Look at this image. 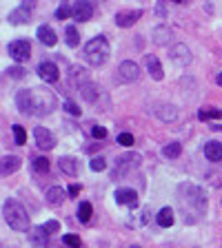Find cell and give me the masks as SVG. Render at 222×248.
<instances>
[{
	"instance_id": "obj_1",
	"label": "cell",
	"mask_w": 222,
	"mask_h": 248,
	"mask_svg": "<svg viewBox=\"0 0 222 248\" xmlns=\"http://www.w3.org/2000/svg\"><path fill=\"white\" fill-rule=\"evenodd\" d=\"M16 104L18 111L27 115H49L56 108L58 100L53 95V91L49 89H22L16 95Z\"/></svg>"
},
{
	"instance_id": "obj_2",
	"label": "cell",
	"mask_w": 222,
	"mask_h": 248,
	"mask_svg": "<svg viewBox=\"0 0 222 248\" xmlns=\"http://www.w3.org/2000/svg\"><path fill=\"white\" fill-rule=\"evenodd\" d=\"M178 202H180V206L189 211H193V215H202L205 208H207V195L202 191L200 186L196 184H180L178 186Z\"/></svg>"
},
{
	"instance_id": "obj_3",
	"label": "cell",
	"mask_w": 222,
	"mask_h": 248,
	"mask_svg": "<svg viewBox=\"0 0 222 248\" xmlns=\"http://www.w3.org/2000/svg\"><path fill=\"white\" fill-rule=\"evenodd\" d=\"M2 215H5V222L9 224V228H14L18 232L29 231V215L22 208V204H18L16 200H7L2 204Z\"/></svg>"
},
{
	"instance_id": "obj_4",
	"label": "cell",
	"mask_w": 222,
	"mask_h": 248,
	"mask_svg": "<svg viewBox=\"0 0 222 248\" xmlns=\"http://www.w3.org/2000/svg\"><path fill=\"white\" fill-rule=\"evenodd\" d=\"M109 53H111V46H109V40L104 36H96L85 45V58H87V62L91 64V67H100V64H104L107 58H109Z\"/></svg>"
},
{
	"instance_id": "obj_5",
	"label": "cell",
	"mask_w": 222,
	"mask_h": 248,
	"mask_svg": "<svg viewBox=\"0 0 222 248\" xmlns=\"http://www.w3.org/2000/svg\"><path fill=\"white\" fill-rule=\"evenodd\" d=\"M140 162H142V157H140L138 153L120 155L118 160H116V164H114V170H111V180H122V177H127L131 170L138 169Z\"/></svg>"
},
{
	"instance_id": "obj_6",
	"label": "cell",
	"mask_w": 222,
	"mask_h": 248,
	"mask_svg": "<svg viewBox=\"0 0 222 248\" xmlns=\"http://www.w3.org/2000/svg\"><path fill=\"white\" fill-rule=\"evenodd\" d=\"M7 51H9V56L14 58L18 64H20V62H27V60H29V56H31V45H29V40H14V42H9Z\"/></svg>"
},
{
	"instance_id": "obj_7",
	"label": "cell",
	"mask_w": 222,
	"mask_h": 248,
	"mask_svg": "<svg viewBox=\"0 0 222 248\" xmlns=\"http://www.w3.org/2000/svg\"><path fill=\"white\" fill-rule=\"evenodd\" d=\"M34 138H36L38 149H42V151H51L56 146V135L49 129H45V126H36L34 129Z\"/></svg>"
},
{
	"instance_id": "obj_8",
	"label": "cell",
	"mask_w": 222,
	"mask_h": 248,
	"mask_svg": "<svg viewBox=\"0 0 222 248\" xmlns=\"http://www.w3.org/2000/svg\"><path fill=\"white\" fill-rule=\"evenodd\" d=\"M118 78L122 80V82H136V80L140 78V67L134 60H124L118 67Z\"/></svg>"
},
{
	"instance_id": "obj_9",
	"label": "cell",
	"mask_w": 222,
	"mask_h": 248,
	"mask_svg": "<svg viewBox=\"0 0 222 248\" xmlns=\"http://www.w3.org/2000/svg\"><path fill=\"white\" fill-rule=\"evenodd\" d=\"M38 76H40L45 82H58V78H60V71H58V67L53 64V62L42 60L40 64H38Z\"/></svg>"
},
{
	"instance_id": "obj_10",
	"label": "cell",
	"mask_w": 222,
	"mask_h": 248,
	"mask_svg": "<svg viewBox=\"0 0 222 248\" xmlns=\"http://www.w3.org/2000/svg\"><path fill=\"white\" fill-rule=\"evenodd\" d=\"M27 237H29L31 246H36V248H45L47 242H49V232L45 231V226H34L27 231Z\"/></svg>"
},
{
	"instance_id": "obj_11",
	"label": "cell",
	"mask_w": 222,
	"mask_h": 248,
	"mask_svg": "<svg viewBox=\"0 0 222 248\" xmlns=\"http://www.w3.org/2000/svg\"><path fill=\"white\" fill-rule=\"evenodd\" d=\"M20 157H16V155H5V157H0V177L5 175H11L16 170L20 169Z\"/></svg>"
},
{
	"instance_id": "obj_12",
	"label": "cell",
	"mask_w": 222,
	"mask_h": 248,
	"mask_svg": "<svg viewBox=\"0 0 222 248\" xmlns=\"http://www.w3.org/2000/svg\"><path fill=\"white\" fill-rule=\"evenodd\" d=\"M29 16H31V5L22 2L9 14V22L11 25H25V22H29Z\"/></svg>"
},
{
	"instance_id": "obj_13",
	"label": "cell",
	"mask_w": 222,
	"mask_h": 248,
	"mask_svg": "<svg viewBox=\"0 0 222 248\" xmlns=\"http://www.w3.org/2000/svg\"><path fill=\"white\" fill-rule=\"evenodd\" d=\"M71 16L76 18L78 22H87V20H91V16H93V5H91V2H76V5L71 7Z\"/></svg>"
},
{
	"instance_id": "obj_14",
	"label": "cell",
	"mask_w": 222,
	"mask_h": 248,
	"mask_svg": "<svg viewBox=\"0 0 222 248\" xmlns=\"http://www.w3.org/2000/svg\"><path fill=\"white\" fill-rule=\"evenodd\" d=\"M116 202L122 204V206L136 208L138 206V193H136L134 188H118V191H116Z\"/></svg>"
},
{
	"instance_id": "obj_15",
	"label": "cell",
	"mask_w": 222,
	"mask_h": 248,
	"mask_svg": "<svg viewBox=\"0 0 222 248\" xmlns=\"http://www.w3.org/2000/svg\"><path fill=\"white\" fill-rule=\"evenodd\" d=\"M138 18H142V11L136 9V11H120V14H116V25L118 27H131L138 22Z\"/></svg>"
},
{
	"instance_id": "obj_16",
	"label": "cell",
	"mask_w": 222,
	"mask_h": 248,
	"mask_svg": "<svg viewBox=\"0 0 222 248\" xmlns=\"http://www.w3.org/2000/svg\"><path fill=\"white\" fill-rule=\"evenodd\" d=\"M171 58H173V62H176V64L185 67V64H189V62H191V51H189V46H187V45H176L173 49H171Z\"/></svg>"
},
{
	"instance_id": "obj_17",
	"label": "cell",
	"mask_w": 222,
	"mask_h": 248,
	"mask_svg": "<svg viewBox=\"0 0 222 248\" xmlns=\"http://www.w3.org/2000/svg\"><path fill=\"white\" fill-rule=\"evenodd\" d=\"M78 93H80V98H83L85 102L93 104L100 98V87L98 84H93V82H87V84H83V87L78 89Z\"/></svg>"
},
{
	"instance_id": "obj_18",
	"label": "cell",
	"mask_w": 222,
	"mask_h": 248,
	"mask_svg": "<svg viewBox=\"0 0 222 248\" xmlns=\"http://www.w3.org/2000/svg\"><path fill=\"white\" fill-rule=\"evenodd\" d=\"M36 36H38V40H40L42 45H47V46H53V45H56V42H58L56 31H53L49 25H42V27H38Z\"/></svg>"
},
{
	"instance_id": "obj_19",
	"label": "cell",
	"mask_w": 222,
	"mask_h": 248,
	"mask_svg": "<svg viewBox=\"0 0 222 248\" xmlns=\"http://www.w3.org/2000/svg\"><path fill=\"white\" fill-rule=\"evenodd\" d=\"M145 64H147V71L151 73L154 80H162V78H165L162 64H160V60H158L155 56H145Z\"/></svg>"
},
{
	"instance_id": "obj_20",
	"label": "cell",
	"mask_w": 222,
	"mask_h": 248,
	"mask_svg": "<svg viewBox=\"0 0 222 248\" xmlns=\"http://www.w3.org/2000/svg\"><path fill=\"white\" fill-rule=\"evenodd\" d=\"M171 36H173V33H171V29H169V27H165V25L155 27V29L151 31V38H154V42H155V45H160V46L169 45Z\"/></svg>"
},
{
	"instance_id": "obj_21",
	"label": "cell",
	"mask_w": 222,
	"mask_h": 248,
	"mask_svg": "<svg viewBox=\"0 0 222 248\" xmlns=\"http://www.w3.org/2000/svg\"><path fill=\"white\" fill-rule=\"evenodd\" d=\"M58 166H60L62 173H67V175H78V160L76 157H71V155H65V157H60L58 160Z\"/></svg>"
},
{
	"instance_id": "obj_22",
	"label": "cell",
	"mask_w": 222,
	"mask_h": 248,
	"mask_svg": "<svg viewBox=\"0 0 222 248\" xmlns=\"http://www.w3.org/2000/svg\"><path fill=\"white\" fill-rule=\"evenodd\" d=\"M205 155L211 162H220L222 160V144L220 142H207L205 144Z\"/></svg>"
},
{
	"instance_id": "obj_23",
	"label": "cell",
	"mask_w": 222,
	"mask_h": 248,
	"mask_svg": "<svg viewBox=\"0 0 222 248\" xmlns=\"http://www.w3.org/2000/svg\"><path fill=\"white\" fill-rule=\"evenodd\" d=\"M155 115L160 120H165V122H171V120L178 118V111H176V107H171V104H160V107L155 108Z\"/></svg>"
},
{
	"instance_id": "obj_24",
	"label": "cell",
	"mask_w": 222,
	"mask_h": 248,
	"mask_svg": "<svg viewBox=\"0 0 222 248\" xmlns=\"http://www.w3.org/2000/svg\"><path fill=\"white\" fill-rule=\"evenodd\" d=\"M67 197V193L62 191L60 186H51L49 191H47V202L51 204V206H58V204H62V200Z\"/></svg>"
},
{
	"instance_id": "obj_25",
	"label": "cell",
	"mask_w": 222,
	"mask_h": 248,
	"mask_svg": "<svg viewBox=\"0 0 222 248\" xmlns=\"http://www.w3.org/2000/svg\"><path fill=\"white\" fill-rule=\"evenodd\" d=\"M158 226H162V228H169V226H173V211H171L169 206H165V208H160V213H158Z\"/></svg>"
},
{
	"instance_id": "obj_26",
	"label": "cell",
	"mask_w": 222,
	"mask_h": 248,
	"mask_svg": "<svg viewBox=\"0 0 222 248\" xmlns=\"http://www.w3.org/2000/svg\"><path fill=\"white\" fill-rule=\"evenodd\" d=\"M180 153H182V144H180V142H169V144L162 149V155H165V157H169V160L180 157Z\"/></svg>"
},
{
	"instance_id": "obj_27",
	"label": "cell",
	"mask_w": 222,
	"mask_h": 248,
	"mask_svg": "<svg viewBox=\"0 0 222 248\" xmlns=\"http://www.w3.org/2000/svg\"><path fill=\"white\" fill-rule=\"evenodd\" d=\"M91 215H93V206L89 202H83V204L78 206V219H80V222H89Z\"/></svg>"
},
{
	"instance_id": "obj_28",
	"label": "cell",
	"mask_w": 222,
	"mask_h": 248,
	"mask_svg": "<svg viewBox=\"0 0 222 248\" xmlns=\"http://www.w3.org/2000/svg\"><path fill=\"white\" fill-rule=\"evenodd\" d=\"M65 42H67L69 46H78V45H80V38H78L76 27H67V29H65Z\"/></svg>"
},
{
	"instance_id": "obj_29",
	"label": "cell",
	"mask_w": 222,
	"mask_h": 248,
	"mask_svg": "<svg viewBox=\"0 0 222 248\" xmlns=\"http://www.w3.org/2000/svg\"><path fill=\"white\" fill-rule=\"evenodd\" d=\"M198 118L200 120H218V118H222V111L220 108L209 107V108H202L200 113H198Z\"/></svg>"
},
{
	"instance_id": "obj_30",
	"label": "cell",
	"mask_w": 222,
	"mask_h": 248,
	"mask_svg": "<svg viewBox=\"0 0 222 248\" xmlns=\"http://www.w3.org/2000/svg\"><path fill=\"white\" fill-rule=\"evenodd\" d=\"M34 170H36V173H40V175H45L47 170H49V160H47V157H36V160H34Z\"/></svg>"
},
{
	"instance_id": "obj_31",
	"label": "cell",
	"mask_w": 222,
	"mask_h": 248,
	"mask_svg": "<svg viewBox=\"0 0 222 248\" xmlns=\"http://www.w3.org/2000/svg\"><path fill=\"white\" fill-rule=\"evenodd\" d=\"M11 129H14V138H16V144H25V142H27V131L22 129L20 124H14V126H11Z\"/></svg>"
},
{
	"instance_id": "obj_32",
	"label": "cell",
	"mask_w": 222,
	"mask_h": 248,
	"mask_svg": "<svg viewBox=\"0 0 222 248\" xmlns=\"http://www.w3.org/2000/svg\"><path fill=\"white\" fill-rule=\"evenodd\" d=\"M69 16H71V5H60L56 9V18H58V20H67Z\"/></svg>"
},
{
	"instance_id": "obj_33",
	"label": "cell",
	"mask_w": 222,
	"mask_h": 248,
	"mask_svg": "<svg viewBox=\"0 0 222 248\" xmlns=\"http://www.w3.org/2000/svg\"><path fill=\"white\" fill-rule=\"evenodd\" d=\"M89 169L91 170H104L107 169V160H104V157H93V160L89 162Z\"/></svg>"
},
{
	"instance_id": "obj_34",
	"label": "cell",
	"mask_w": 222,
	"mask_h": 248,
	"mask_svg": "<svg viewBox=\"0 0 222 248\" xmlns=\"http://www.w3.org/2000/svg\"><path fill=\"white\" fill-rule=\"evenodd\" d=\"M91 135H93L96 140H104V138H107V129L96 124V126H91Z\"/></svg>"
},
{
	"instance_id": "obj_35",
	"label": "cell",
	"mask_w": 222,
	"mask_h": 248,
	"mask_svg": "<svg viewBox=\"0 0 222 248\" xmlns=\"http://www.w3.org/2000/svg\"><path fill=\"white\" fill-rule=\"evenodd\" d=\"M65 244H67L69 248H80V237H76V235H65Z\"/></svg>"
},
{
	"instance_id": "obj_36",
	"label": "cell",
	"mask_w": 222,
	"mask_h": 248,
	"mask_svg": "<svg viewBox=\"0 0 222 248\" xmlns=\"http://www.w3.org/2000/svg\"><path fill=\"white\" fill-rule=\"evenodd\" d=\"M62 107L67 108V113H71V115H80V108H78V104L76 102H71V100H65V104Z\"/></svg>"
},
{
	"instance_id": "obj_37",
	"label": "cell",
	"mask_w": 222,
	"mask_h": 248,
	"mask_svg": "<svg viewBox=\"0 0 222 248\" xmlns=\"http://www.w3.org/2000/svg\"><path fill=\"white\" fill-rule=\"evenodd\" d=\"M118 144L131 146V144H134V135H131V133H120V135H118Z\"/></svg>"
},
{
	"instance_id": "obj_38",
	"label": "cell",
	"mask_w": 222,
	"mask_h": 248,
	"mask_svg": "<svg viewBox=\"0 0 222 248\" xmlns=\"http://www.w3.org/2000/svg\"><path fill=\"white\" fill-rule=\"evenodd\" d=\"M45 231L49 232V235H51V232H58V231H60V224H58L56 219H51V222H47V224H45Z\"/></svg>"
},
{
	"instance_id": "obj_39",
	"label": "cell",
	"mask_w": 222,
	"mask_h": 248,
	"mask_svg": "<svg viewBox=\"0 0 222 248\" xmlns=\"http://www.w3.org/2000/svg\"><path fill=\"white\" fill-rule=\"evenodd\" d=\"M7 73H9L11 78H16V80H20V78H22V73H25V71H22L20 67H14V69H9V71H7Z\"/></svg>"
},
{
	"instance_id": "obj_40",
	"label": "cell",
	"mask_w": 222,
	"mask_h": 248,
	"mask_svg": "<svg viewBox=\"0 0 222 248\" xmlns=\"http://www.w3.org/2000/svg\"><path fill=\"white\" fill-rule=\"evenodd\" d=\"M69 195H71V197H76L78 195V193H80V186H78V184H71V186H69Z\"/></svg>"
},
{
	"instance_id": "obj_41",
	"label": "cell",
	"mask_w": 222,
	"mask_h": 248,
	"mask_svg": "<svg viewBox=\"0 0 222 248\" xmlns=\"http://www.w3.org/2000/svg\"><path fill=\"white\" fill-rule=\"evenodd\" d=\"M155 11H158V14H160V16H165V5H162V2H160V5H158V9H155Z\"/></svg>"
},
{
	"instance_id": "obj_42",
	"label": "cell",
	"mask_w": 222,
	"mask_h": 248,
	"mask_svg": "<svg viewBox=\"0 0 222 248\" xmlns=\"http://www.w3.org/2000/svg\"><path fill=\"white\" fill-rule=\"evenodd\" d=\"M216 82H218V84H220V87H222V73H218V78H216Z\"/></svg>"
},
{
	"instance_id": "obj_43",
	"label": "cell",
	"mask_w": 222,
	"mask_h": 248,
	"mask_svg": "<svg viewBox=\"0 0 222 248\" xmlns=\"http://www.w3.org/2000/svg\"><path fill=\"white\" fill-rule=\"evenodd\" d=\"M213 131H222V124H216V126H211Z\"/></svg>"
},
{
	"instance_id": "obj_44",
	"label": "cell",
	"mask_w": 222,
	"mask_h": 248,
	"mask_svg": "<svg viewBox=\"0 0 222 248\" xmlns=\"http://www.w3.org/2000/svg\"><path fill=\"white\" fill-rule=\"evenodd\" d=\"M131 248H140V246H131Z\"/></svg>"
}]
</instances>
